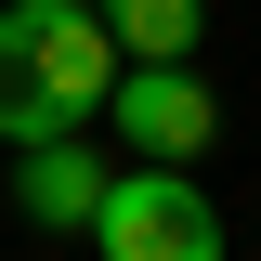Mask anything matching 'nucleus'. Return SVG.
Returning <instances> with one entry per match:
<instances>
[{"instance_id":"obj_1","label":"nucleus","mask_w":261,"mask_h":261,"mask_svg":"<svg viewBox=\"0 0 261 261\" xmlns=\"http://www.w3.org/2000/svg\"><path fill=\"white\" fill-rule=\"evenodd\" d=\"M118 92V39L92 0H0V130L27 144H79V118H105Z\"/></svg>"},{"instance_id":"obj_2","label":"nucleus","mask_w":261,"mask_h":261,"mask_svg":"<svg viewBox=\"0 0 261 261\" xmlns=\"http://www.w3.org/2000/svg\"><path fill=\"white\" fill-rule=\"evenodd\" d=\"M105 261H222V209L196 196V170H118L92 209Z\"/></svg>"},{"instance_id":"obj_3","label":"nucleus","mask_w":261,"mask_h":261,"mask_svg":"<svg viewBox=\"0 0 261 261\" xmlns=\"http://www.w3.org/2000/svg\"><path fill=\"white\" fill-rule=\"evenodd\" d=\"M105 118L144 144V170H196V157H209V130H222V105H209L196 65H118Z\"/></svg>"},{"instance_id":"obj_4","label":"nucleus","mask_w":261,"mask_h":261,"mask_svg":"<svg viewBox=\"0 0 261 261\" xmlns=\"http://www.w3.org/2000/svg\"><path fill=\"white\" fill-rule=\"evenodd\" d=\"M105 183H118V170H105L92 144H27V157H13V209H27V222H53V235H92Z\"/></svg>"},{"instance_id":"obj_5","label":"nucleus","mask_w":261,"mask_h":261,"mask_svg":"<svg viewBox=\"0 0 261 261\" xmlns=\"http://www.w3.org/2000/svg\"><path fill=\"white\" fill-rule=\"evenodd\" d=\"M118 65H196V27H209V0H92Z\"/></svg>"}]
</instances>
